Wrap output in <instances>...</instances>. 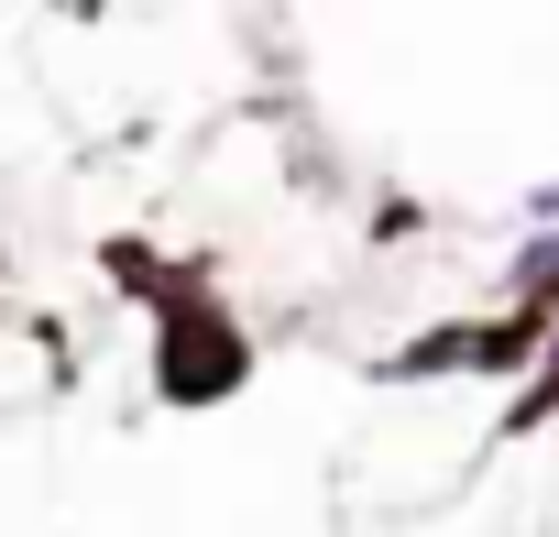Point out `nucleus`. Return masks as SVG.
Here are the masks:
<instances>
[]
</instances>
